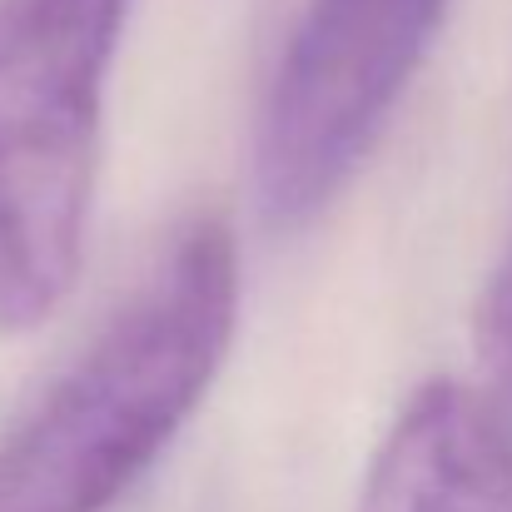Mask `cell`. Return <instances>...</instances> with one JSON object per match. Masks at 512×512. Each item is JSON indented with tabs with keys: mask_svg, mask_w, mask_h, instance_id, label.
I'll use <instances>...</instances> for the list:
<instances>
[{
	"mask_svg": "<svg viewBox=\"0 0 512 512\" xmlns=\"http://www.w3.org/2000/svg\"><path fill=\"white\" fill-rule=\"evenodd\" d=\"M234 324V234L194 219L0 438V512L120 508L209 393Z\"/></svg>",
	"mask_w": 512,
	"mask_h": 512,
	"instance_id": "cell-1",
	"label": "cell"
},
{
	"mask_svg": "<svg viewBox=\"0 0 512 512\" xmlns=\"http://www.w3.org/2000/svg\"><path fill=\"white\" fill-rule=\"evenodd\" d=\"M453 0H309L274 70L254 179L274 224L314 219L358 170Z\"/></svg>",
	"mask_w": 512,
	"mask_h": 512,
	"instance_id": "cell-3",
	"label": "cell"
},
{
	"mask_svg": "<svg viewBox=\"0 0 512 512\" xmlns=\"http://www.w3.org/2000/svg\"><path fill=\"white\" fill-rule=\"evenodd\" d=\"M130 0H0V329L45 324L80 279L100 120Z\"/></svg>",
	"mask_w": 512,
	"mask_h": 512,
	"instance_id": "cell-2",
	"label": "cell"
},
{
	"mask_svg": "<svg viewBox=\"0 0 512 512\" xmlns=\"http://www.w3.org/2000/svg\"><path fill=\"white\" fill-rule=\"evenodd\" d=\"M478 358L488 373V393L512 413V244L478 309Z\"/></svg>",
	"mask_w": 512,
	"mask_h": 512,
	"instance_id": "cell-5",
	"label": "cell"
},
{
	"mask_svg": "<svg viewBox=\"0 0 512 512\" xmlns=\"http://www.w3.org/2000/svg\"><path fill=\"white\" fill-rule=\"evenodd\" d=\"M358 512H512V413L458 378L423 383L388 423Z\"/></svg>",
	"mask_w": 512,
	"mask_h": 512,
	"instance_id": "cell-4",
	"label": "cell"
}]
</instances>
